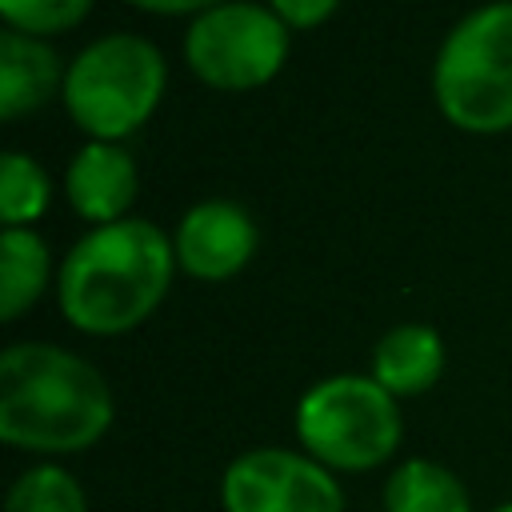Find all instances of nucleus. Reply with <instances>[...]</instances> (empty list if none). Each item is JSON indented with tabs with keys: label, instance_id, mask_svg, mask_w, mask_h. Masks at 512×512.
<instances>
[{
	"label": "nucleus",
	"instance_id": "f257e3e1",
	"mask_svg": "<svg viewBox=\"0 0 512 512\" xmlns=\"http://www.w3.org/2000/svg\"><path fill=\"white\" fill-rule=\"evenodd\" d=\"M108 380L84 356L24 340L0 356V440L36 456H72L112 428Z\"/></svg>",
	"mask_w": 512,
	"mask_h": 512
},
{
	"label": "nucleus",
	"instance_id": "f03ea898",
	"mask_svg": "<svg viewBox=\"0 0 512 512\" xmlns=\"http://www.w3.org/2000/svg\"><path fill=\"white\" fill-rule=\"evenodd\" d=\"M176 272L172 240L140 216L100 224L64 256L56 300L72 328L92 336H120L144 324Z\"/></svg>",
	"mask_w": 512,
	"mask_h": 512
},
{
	"label": "nucleus",
	"instance_id": "7ed1b4c3",
	"mask_svg": "<svg viewBox=\"0 0 512 512\" xmlns=\"http://www.w3.org/2000/svg\"><path fill=\"white\" fill-rule=\"evenodd\" d=\"M436 108L480 136L512 128V0L468 12L440 44L432 68Z\"/></svg>",
	"mask_w": 512,
	"mask_h": 512
},
{
	"label": "nucleus",
	"instance_id": "20e7f679",
	"mask_svg": "<svg viewBox=\"0 0 512 512\" xmlns=\"http://www.w3.org/2000/svg\"><path fill=\"white\" fill-rule=\"evenodd\" d=\"M296 436L300 448L332 472H372L396 456L404 420L384 384L372 376L336 372L300 396Z\"/></svg>",
	"mask_w": 512,
	"mask_h": 512
},
{
	"label": "nucleus",
	"instance_id": "39448f33",
	"mask_svg": "<svg viewBox=\"0 0 512 512\" xmlns=\"http://www.w3.org/2000/svg\"><path fill=\"white\" fill-rule=\"evenodd\" d=\"M168 84L164 56L152 40L112 32L92 40L64 72V104L92 140L132 136L160 104Z\"/></svg>",
	"mask_w": 512,
	"mask_h": 512
},
{
	"label": "nucleus",
	"instance_id": "423d86ee",
	"mask_svg": "<svg viewBox=\"0 0 512 512\" xmlns=\"http://www.w3.org/2000/svg\"><path fill=\"white\" fill-rule=\"evenodd\" d=\"M288 56V24L260 4L224 0L200 16H192L184 32V60L188 68L228 92L268 84Z\"/></svg>",
	"mask_w": 512,
	"mask_h": 512
},
{
	"label": "nucleus",
	"instance_id": "0eeeda50",
	"mask_svg": "<svg viewBox=\"0 0 512 512\" xmlns=\"http://www.w3.org/2000/svg\"><path fill=\"white\" fill-rule=\"evenodd\" d=\"M224 512H344L332 468L292 448H248L220 476Z\"/></svg>",
	"mask_w": 512,
	"mask_h": 512
},
{
	"label": "nucleus",
	"instance_id": "6e6552de",
	"mask_svg": "<svg viewBox=\"0 0 512 512\" xmlns=\"http://www.w3.org/2000/svg\"><path fill=\"white\" fill-rule=\"evenodd\" d=\"M256 224L232 200H204L176 228V264L196 280H228L256 256Z\"/></svg>",
	"mask_w": 512,
	"mask_h": 512
},
{
	"label": "nucleus",
	"instance_id": "1a4fd4ad",
	"mask_svg": "<svg viewBox=\"0 0 512 512\" xmlns=\"http://www.w3.org/2000/svg\"><path fill=\"white\" fill-rule=\"evenodd\" d=\"M64 188H68V204L84 220H92L96 228L116 224L128 216V204L136 200V164L120 144L88 140L72 156Z\"/></svg>",
	"mask_w": 512,
	"mask_h": 512
},
{
	"label": "nucleus",
	"instance_id": "9d476101",
	"mask_svg": "<svg viewBox=\"0 0 512 512\" xmlns=\"http://www.w3.org/2000/svg\"><path fill=\"white\" fill-rule=\"evenodd\" d=\"M444 340L432 324H396L372 348V380L384 384L396 400L428 392L444 372Z\"/></svg>",
	"mask_w": 512,
	"mask_h": 512
},
{
	"label": "nucleus",
	"instance_id": "9b49d317",
	"mask_svg": "<svg viewBox=\"0 0 512 512\" xmlns=\"http://www.w3.org/2000/svg\"><path fill=\"white\" fill-rule=\"evenodd\" d=\"M60 88V56L28 32H0V116L16 120L44 108Z\"/></svg>",
	"mask_w": 512,
	"mask_h": 512
},
{
	"label": "nucleus",
	"instance_id": "f8f14e48",
	"mask_svg": "<svg viewBox=\"0 0 512 512\" xmlns=\"http://www.w3.org/2000/svg\"><path fill=\"white\" fill-rule=\"evenodd\" d=\"M384 512H476V508H472V492L448 464L432 456H408L384 480Z\"/></svg>",
	"mask_w": 512,
	"mask_h": 512
},
{
	"label": "nucleus",
	"instance_id": "ddd939ff",
	"mask_svg": "<svg viewBox=\"0 0 512 512\" xmlns=\"http://www.w3.org/2000/svg\"><path fill=\"white\" fill-rule=\"evenodd\" d=\"M48 244L32 228H4L0 236V316L16 320L48 288Z\"/></svg>",
	"mask_w": 512,
	"mask_h": 512
},
{
	"label": "nucleus",
	"instance_id": "4468645a",
	"mask_svg": "<svg viewBox=\"0 0 512 512\" xmlns=\"http://www.w3.org/2000/svg\"><path fill=\"white\" fill-rule=\"evenodd\" d=\"M4 512H88V496L64 464L44 460V464L24 468L8 484Z\"/></svg>",
	"mask_w": 512,
	"mask_h": 512
},
{
	"label": "nucleus",
	"instance_id": "2eb2a0df",
	"mask_svg": "<svg viewBox=\"0 0 512 512\" xmlns=\"http://www.w3.org/2000/svg\"><path fill=\"white\" fill-rule=\"evenodd\" d=\"M52 196L48 172L24 156V152H4L0 160V212L8 228H28L36 216H44Z\"/></svg>",
	"mask_w": 512,
	"mask_h": 512
},
{
	"label": "nucleus",
	"instance_id": "dca6fc26",
	"mask_svg": "<svg viewBox=\"0 0 512 512\" xmlns=\"http://www.w3.org/2000/svg\"><path fill=\"white\" fill-rule=\"evenodd\" d=\"M92 0H0V16L8 28L28 36H52L88 16Z\"/></svg>",
	"mask_w": 512,
	"mask_h": 512
},
{
	"label": "nucleus",
	"instance_id": "f3484780",
	"mask_svg": "<svg viewBox=\"0 0 512 512\" xmlns=\"http://www.w3.org/2000/svg\"><path fill=\"white\" fill-rule=\"evenodd\" d=\"M268 4L288 28H316L336 12L340 0H268Z\"/></svg>",
	"mask_w": 512,
	"mask_h": 512
},
{
	"label": "nucleus",
	"instance_id": "a211bd4d",
	"mask_svg": "<svg viewBox=\"0 0 512 512\" xmlns=\"http://www.w3.org/2000/svg\"><path fill=\"white\" fill-rule=\"evenodd\" d=\"M128 4H136L144 12H160V16H184V12L200 16V12H208V8H216L224 0H128Z\"/></svg>",
	"mask_w": 512,
	"mask_h": 512
},
{
	"label": "nucleus",
	"instance_id": "6ab92c4d",
	"mask_svg": "<svg viewBox=\"0 0 512 512\" xmlns=\"http://www.w3.org/2000/svg\"><path fill=\"white\" fill-rule=\"evenodd\" d=\"M492 512H512V500H504V504H496Z\"/></svg>",
	"mask_w": 512,
	"mask_h": 512
}]
</instances>
